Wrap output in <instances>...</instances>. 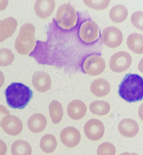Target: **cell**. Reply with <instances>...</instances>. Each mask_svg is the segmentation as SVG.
<instances>
[{"label":"cell","mask_w":143,"mask_h":155,"mask_svg":"<svg viewBox=\"0 0 143 155\" xmlns=\"http://www.w3.org/2000/svg\"><path fill=\"white\" fill-rule=\"evenodd\" d=\"M118 93L126 101L132 103L141 100L143 97V80L136 74H126L119 85Z\"/></svg>","instance_id":"6da1fadb"},{"label":"cell","mask_w":143,"mask_h":155,"mask_svg":"<svg viewBox=\"0 0 143 155\" xmlns=\"http://www.w3.org/2000/svg\"><path fill=\"white\" fill-rule=\"evenodd\" d=\"M5 94L9 106L21 109L28 104L33 97V92L29 87L22 83L13 82L6 88Z\"/></svg>","instance_id":"7a4b0ae2"},{"label":"cell","mask_w":143,"mask_h":155,"mask_svg":"<svg viewBox=\"0 0 143 155\" xmlns=\"http://www.w3.org/2000/svg\"><path fill=\"white\" fill-rule=\"evenodd\" d=\"M35 32V27L31 24L27 23L21 26L14 45L19 54L27 55L34 51L36 45Z\"/></svg>","instance_id":"3957f363"},{"label":"cell","mask_w":143,"mask_h":155,"mask_svg":"<svg viewBox=\"0 0 143 155\" xmlns=\"http://www.w3.org/2000/svg\"><path fill=\"white\" fill-rule=\"evenodd\" d=\"M55 20L59 27L63 30H69L75 27L78 15L74 8L68 3L61 5L55 15Z\"/></svg>","instance_id":"277c9868"},{"label":"cell","mask_w":143,"mask_h":155,"mask_svg":"<svg viewBox=\"0 0 143 155\" xmlns=\"http://www.w3.org/2000/svg\"><path fill=\"white\" fill-rule=\"evenodd\" d=\"M106 67L103 58L98 54H92L87 57L82 64L83 71L88 75L95 76L101 74Z\"/></svg>","instance_id":"5b68a950"},{"label":"cell","mask_w":143,"mask_h":155,"mask_svg":"<svg viewBox=\"0 0 143 155\" xmlns=\"http://www.w3.org/2000/svg\"><path fill=\"white\" fill-rule=\"evenodd\" d=\"M130 54L124 51H120L114 53L111 57L109 61L110 67L112 71L120 73L127 70L132 63Z\"/></svg>","instance_id":"8992f818"},{"label":"cell","mask_w":143,"mask_h":155,"mask_svg":"<svg viewBox=\"0 0 143 155\" xmlns=\"http://www.w3.org/2000/svg\"><path fill=\"white\" fill-rule=\"evenodd\" d=\"M101 38L102 42L106 47L114 48L122 44L123 35L121 31L113 26L108 27L103 31Z\"/></svg>","instance_id":"52a82bcc"},{"label":"cell","mask_w":143,"mask_h":155,"mask_svg":"<svg viewBox=\"0 0 143 155\" xmlns=\"http://www.w3.org/2000/svg\"><path fill=\"white\" fill-rule=\"evenodd\" d=\"M99 34V28L94 21L87 20L81 25L79 35L81 40L86 44L92 43L97 39Z\"/></svg>","instance_id":"ba28073f"},{"label":"cell","mask_w":143,"mask_h":155,"mask_svg":"<svg viewBox=\"0 0 143 155\" xmlns=\"http://www.w3.org/2000/svg\"><path fill=\"white\" fill-rule=\"evenodd\" d=\"M84 130L86 136L88 139L96 141L100 139L103 136L104 127L100 120L93 118L86 123L84 127Z\"/></svg>","instance_id":"9c48e42d"},{"label":"cell","mask_w":143,"mask_h":155,"mask_svg":"<svg viewBox=\"0 0 143 155\" xmlns=\"http://www.w3.org/2000/svg\"><path fill=\"white\" fill-rule=\"evenodd\" d=\"M1 126L5 133L12 136L19 134L23 128L21 120L16 116L10 114L5 116L2 119Z\"/></svg>","instance_id":"30bf717a"},{"label":"cell","mask_w":143,"mask_h":155,"mask_svg":"<svg viewBox=\"0 0 143 155\" xmlns=\"http://www.w3.org/2000/svg\"><path fill=\"white\" fill-rule=\"evenodd\" d=\"M62 143L69 148L73 147L79 143L81 135L79 131L75 127L68 126L63 129L60 134Z\"/></svg>","instance_id":"8fae6325"},{"label":"cell","mask_w":143,"mask_h":155,"mask_svg":"<svg viewBox=\"0 0 143 155\" xmlns=\"http://www.w3.org/2000/svg\"><path fill=\"white\" fill-rule=\"evenodd\" d=\"M32 84L35 88L40 92L48 91L51 85V80L49 75L43 71H38L33 74Z\"/></svg>","instance_id":"7c38bea8"},{"label":"cell","mask_w":143,"mask_h":155,"mask_svg":"<svg viewBox=\"0 0 143 155\" xmlns=\"http://www.w3.org/2000/svg\"><path fill=\"white\" fill-rule=\"evenodd\" d=\"M55 7V2L52 0H39L36 1L34 9L36 15L40 18L44 19L49 17Z\"/></svg>","instance_id":"4fadbf2b"},{"label":"cell","mask_w":143,"mask_h":155,"mask_svg":"<svg viewBox=\"0 0 143 155\" xmlns=\"http://www.w3.org/2000/svg\"><path fill=\"white\" fill-rule=\"evenodd\" d=\"M87 107L82 101L78 99L70 102L67 107V112L69 117L74 120H79L85 115Z\"/></svg>","instance_id":"5bb4252c"},{"label":"cell","mask_w":143,"mask_h":155,"mask_svg":"<svg viewBox=\"0 0 143 155\" xmlns=\"http://www.w3.org/2000/svg\"><path fill=\"white\" fill-rule=\"evenodd\" d=\"M118 129L123 136L129 137L136 135L139 130L138 125L136 121L129 118H124L121 120L118 125Z\"/></svg>","instance_id":"9a60e30c"},{"label":"cell","mask_w":143,"mask_h":155,"mask_svg":"<svg viewBox=\"0 0 143 155\" xmlns=\"http://www.w3.org/2000/svg\"><path fill=\"white\" fill-rule=\"evenodd\" d=\"M17 22L14 18L9 17L0 20V42L11 36L17 26Z\"/></svg>","instance_id":"2e32d148"},{"label":"cell","mask_w":143,"mask_h":155,"mask_svg":"<svg viewBox=\"0 0 143 155\" xmlns=\"http://www.w3.org/2000/svg\"><path fill=\"white\" fill-rule=\"evenodd\" d=\"M47 123L46 119L43 114L36 113L31 116L27 121V126L29 130L34 133L43 131Z\"/></svg>","instance_id":"e0dca14e"},{"label":"cell","mask_w":143,"mask_h":155,"mask_svg":"<svg viewBox=\"0 0 143 155\" xmlns=\"http://www.w3.org/2000/svg\"><path fill=\"white\" fill-rule=\"evenodd\" d=\"M90 89L96 96L101 97L107 95L110 92V86L108 81L102 78H97L91 83Z\"/></svg>","instance_id":"ac0fdd59"},{"label":"cell","mask_w":143,"mask_h":155,"mask_svg":"<svg viewBox=\"0 0 143 155\" xmlns=\"http://www.w3.org/2000/svg\"><path fill=\"white\" fill-rule=\"evenodd\" d=\"M143 35L133 33L127 37L126 44L129 48L133 53L138 54L143 53Z\"/></svg>","instance_id":"d6986e66"},{"label":"cell","mask_w":143,"mask_h":155,"mask_svg":"<svg viewBox=\"0 0 143 155\" xmlns=\"http://www.w3.org/2000/svg\"><path fill=\"white\" fill-rule=\"evenodd\" d=\"M128 14V9L124 5L117 4L111 9L109 16L110 19L114 22L120 23L126 20Z\"/></svg>","instance_id":"ffe728a7"},{"label":"cell","mask_w":143,"mask_h":155,"mask_svg":"<svg viewBox=\"0 0 143 155\" xmlns=\"http://www.w3.org/2000/svg\"><path fill=\"white\" fill-rule=\"evenodd\" d=\"M49 109L52 122L55 124L60 122L63 115V108L61 104L57 101L53 100L50 103Z\"/></svg>","instance_id":"44dd1931"},{"label":"cell","mask_w":143,"mask_h":155,"mask_svg":"<svg viewBox=\"0 0 143 155\" xmlns=\"http://www.w3.org/2000/svg\"><path fill=\"white\" fill-rule=\"evenodd\" d=\"M32 149L30 144L22 140L15 141L11 146V152L13 155H31Z\"/></svg>","instance_id":"7402d4cb"},{"label":"cell","mask_w":143,"mask_h":155,"mask_svg":"<svg viewBox=\"0 0 143 155\" xmlns=\"http://www.w3.org/2000/svg\"><path fill=\"white\" fill-rule=\"evenodd\" d=\"M57 144L55 137L50 134L44 135L41 139L40 147L44 152L49 153L52 152L56 149Z\"/></svg>","instance_id":"603a6c76"},{"label":"cell","mask_w":143,"mask_h":155,"mask_svg":"<svg viewBox=\"0 0 143 155\" xmlns=\"http://www.w3.org/2000/svg\"><path fill=\"white\" fill-rule=\"evenodd\" d=\"M90 111L94 114L98 116H103L110 111V107L106 101L102 100L95 101L89 105Z\"/></svg>","instance_id":"cb8c5ba5"},{"label":"cell","mask_w":143,"mask_h":155,"mask_svg":"<svg viewBox=\"0 0 143 155\" xmlns=\"http://www.w3.org/2000/svg\"><path fill=\"white\" fill-rule=\"evenodd\" d=\"M14 58V55L9 49H0V66H6L9 65L13 62Z\"/></svg>","instance_id":"d4e9b609"},{"label":"cell","mask_w":143,"mask_h":155,"mask_svg":"<svg viewBox=\"0 0 143 155\" xmlns=\"http://www.w3.org/2000/svg\"><path fill=\"white\" fill-rule=\"evenodd\" d=\"M116 152L114 145L108 142H104L101 144L97 150V155H115Z\"/></svg>","instance_id":"484cf974"},{"label":"cell","mask_w":143,"mask_h":155,"mask_svg":"<svg viewBox=\"0 0 143 155\" xmlns=\"http://www.w3.org/2000/svg\"><path fill=\"white\" fill-rule=\"evenodd\" d=\"M84 3L90 8L97 10H103L109 5L110 0H84Z\"/></svg>","instance_id":"4316f807"},{"label":"cell","mask_w":143,"mask_h":155,"mask_svg":"<svg viewBox=\"0 0 143 155\" xmlns=\"http://www.w3.org/2000/svg\"><path fill=\"white\" fill-rule=\"evenodd\" d=\"M130 20L134 27L143 31V11H139L133 13L131 16Z\"/></svg>","instance_id":"83f0119b"},{"label":"cell","mask_w":143,"mask_h":155,"mask_svg":"<svg viewBox=\"0 0 143 155\" xmlns=\"http://www.w3.org/2000/svg\"><path fill=\"white\" fill-rule=\"evenodd\" d=\"M10 114L9 110L4 106L0 105V126L2 119L5 116Z\"/></svg>","instance_id":"f1b7e54d"},{"label":"cell","mask_w":143,"mask_h":155,"mask_svg":"<svg viewBox=\"0 0 143 155\" xmlns=\"http://www.w3.org/2000/svg\"><path fill=\"white\" fill-rule=\"evenodd\" d=\"M7 150V148L5 142L0 139V155H5Z\"/></svg>","instance_id":"f546056e"},{"label":"cell","mask_w":143,"mask_h":155,"mask_svg":"<svg viewBox=\"0 0 143 155\" xmlns=\"http://www.w3.org/2000/svg\"><path fill=\"white\" fill-rule=\"evenodd\" d=\"M8 3V0H0V11L4 10L6 8Z\"/></svg>","instance_id":"4dcf8cb0"},{"label":"cell","mask_w":143,"mask_h":155,"mask_svg":"<svg viewBox=\"0 0 143 155\" xmlns=\"http://www.w3.org/2000/svg\"><path fill=\"white\" fill-rule=\"evenodd\" d=\"M5 78L2 72L0 71V88L3 86L5 82Z\"/></svg>","instance_id":"1f68e13d"},{"label":"cell","mask_w":143,"mask_h":155,"mask_svg":"<svg viewBox=\"0 0 143 155\" xmlns=\"http://www.w3.org/2000/svg\"><path fill=\"white\" fill-rule=\"evenodd\" d=\"M120 155H138V154L135 153H130L128 152H125L121 153Z\"/></svg>","instance_id":"d6a6232c"}]
</instances>
